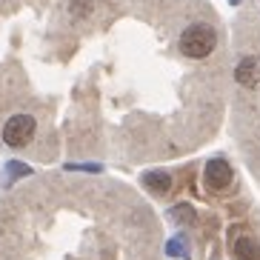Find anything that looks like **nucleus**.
Instances as JSON below:
<instances>
[{"mask_svg": "<svg viewBox=\"0 0 260 260\" xmlns=\"http://www.w3.org/2000/svg\"><path fill=\"white\" fill-rule=\"evenodd\" d=\"M177 46H180V52H183L186 57H191V60H203V57H209V54L214 52V46H217V35H214V29L206 26V23H191L189 29H183V35H180V40H177Z\"/></svg>", "mask_w": 260, "mask_h": 260, "instance_id": "f257e3e1", "label": "nucleus"}, {"mask_svg": "<svg viewBox=\"0 0 260 260\" xmlns=\"http://www.w3.org/2000/svg\"><path fill=\"white\" fill-rule=\"evenodd\" d=\"M35 129H38V123H35L31 115L9 117L6 126H3V143L12 146V149H20V146H26L31 138H35Z\"/></svg>", "mask_w": 260, "mask_h": 260, "instance_id": "f03ea898", "label": "nucleus"}, {"mask_svg": "<svg viewBox=\"0 0 260 260\" xmlns=\"http://www.w3.org/2000/svg\"><path fill=\"white\" fill-rule=\"evenodd\" d=\"M235 80L243 89H260V57H243L235 66Z\"/></svg>", "mask_w": 260, "mask_h": 260, "instance_id": "7ed1b4c3", "label": "nucleus"}, {"mask_svg": "<svg viewBox=\"0 0 260 260\" xmlns=\"http://www.w3.org/2000/svg\"><path fill=\"white\" fill-rule=\"evenodd\" d=\"M232 177H235V172H232V166L223 157H214V160L206 163V183L209 189H226V186L232 183Z\"/></svg>", "mask_w": 260, "mask_h": 260, "instance_id": "20e7f679", "label": "nucleus"}, {"mask_svg": "<svg viewBox=\"0 0 260 260\" xmlns=\"http://www.w3.org/2000/svg\"><path fill=\"white\" fill-rule=\"evenodd\" d=\"M232 249H235L237 260H260V246L254 243L252 237H237Z\"/></svg>", "mask_w": 260, "mask_h": 260, "instance_id": "39448f33", "label": "nucleus"}, {"mask_svg": "<svg viewBox=\"0 0 260 260\" xmlns=\"http://www.w3.org/2000/svg\"><path fill=\"white\" fill-rule=\"evenodd\" d=\"M143 183L149 186L154 194H166V191L172 189V177H169V172H149V175H143Z\"/></svg>", "mask_w": 260, "mask_h": 260, "instance_id": "423d86ee", "label": "nucleus"}, {"mask_svg": "<svg viewBox=\"0 0 260 260\" xmlns=\"http://www.w3.org/2000/svg\"><path fill=\"white\" fill-rule=\"evenodd\" d=\"M92 12V0H72L69 3V15L72 17H86Z\"/></svg>", "mask_w": 260, "mask_h": 260, "instance_id": "0eeeda50", "label": "nucleus"}, {"mask_svg": "<svg viewBox=\"0 0 260 260\" xmlns=\"http://www.w3.org/2000/svg\"><path fill=\"white\" fill-rule=\"evenodd\" d=\"M175 220L177 223H194V209H189V206H175Z\"/></svg>", "mask_w": 260, "mask_h": 260, "instance_id": "6e6552de", "label": "nucleus"}, {"mask_svg": "<svg viewBox=\"0 0 260 260\" xmlns=\"http://www.w3.org/2000/svg\"><path fill=\"white\" fill-rule=\"evenodd\" d=\"M9 169H12V175H15V177H23V175H29V172H31L26 163H9Z\"/></svg>", "mask_w": 260, "mask_h": 260, "instance_id": "1a4fd4ad", "label": "nucleus"}, {"mask_svg": "<svg viewBox=\"0 0 260 260\" xmlns=\"http://www.w3.org/2000/svg\"><path fill=\"white\" fill-rule=\"evenodd\" d=\"M166 252H169V254H183V246H180V243H169Z\"/></svg>", "mask_w": 260, "mask_h": 260, "instance_id": "9d476101", "label": "nucleus"}, {"mask_svg": "<svg viewBox=\"0 0 260 260\" xmlns=\"http://www.w3.org/2000/svg\"><path fill=\"white\" fill-rule=\"evenodd\" d=\"M229 3H232V6H237V3H240V0H229Z\"/></svg>", "mask_w": 260, "mask_h": 260, "instance_id": "9b49d317", "label": "nucleus"}]
</instances>
